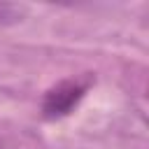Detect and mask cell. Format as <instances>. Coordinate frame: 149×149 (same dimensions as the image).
<instances>
[{
	"label": "cell",
	"instance_id": "2",
	"mask_svg": "<svg viewBox=\"0 0 149 149\" xmlns=\"http://www.w3.org/2000/svg\"><path fill=\"white\" fill-rule=\"evenodd\" d=\"M26 14L23 5H14V2H0V26H9L21 21Z\"/></svg>",
	"mask_w": 149,
	"mask_h": 149
},
{
	"label": "cell",
	"instance_id": "1",
	"mask_svg": "<svg viewBox=\"0 0 149 149\" xmlns=\"http://www.w3.org/2000/svg\"><path fill=\"white\" fill-rule=\"evenodd\" d=\"M93 81H95V77H93L91 72L58 81L54 88H49V91L44 93V100H42V112H44V116H47V119L68 116V114L79 105V100L88 93V88L93 86Z\"/></svg>",
	"mask_w": 149,
	"mask_h": 149
}]
</instances>
